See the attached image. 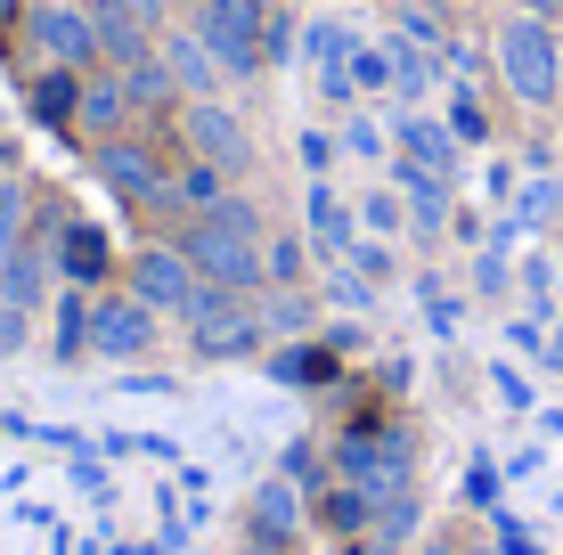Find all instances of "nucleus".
Segmentation results:
<instances>
[{"label":"nucleus","instance_id":"28","mask_svg":"<svg viewBox=\"0 0 563 555\" xmlns=\"http://www.w3.org/2000/svg\"><path fill=\"white\" fill-rule=\"evenodd\" d=\"M352 213H360V237H384V245H393L400 229H409V197H400V188L384 180V188H367V197L352 204Z\"/></svg>","mask_w":563,"mask_h":555},{"label":"nucleus","instance_id":"35","mask_svg":"<svg viewBox=\"0 0 563 555\" xmlns=\"http://www.w3.org/2000/svg\"><path fill=\"white\" fill-rule=\"evenodd\" d=\"M352 82H360V99H384V90H393V42H360L352 49Z\"/></svg>","mask_w":563,"mask_h":555},{"label":"nucleus","instance_id":"2","mask_svg":"<svg viewBox=\"0 0 563 555\" xmlns=\"http://www.w3.org/2000/svg\"><path fill=\"white\" fill-rule=\"evenodd\" d=\"M188 328V352L197 359H262L269 352V328H262V295H221V286H205L197 311L180 319Z\"/></svg>","mask_w":563,"mask_h":555},{"label":"nucleus","instance_id":"11","mask_svg":"<svg viewBox=\"0 0 563 555\" xmlns=\"http://www.w3.org/2000/svg\"><path fill=\"white\" fill-rule=\"evenodd\" d=\"M302 237L319 245L327 262H343V254L360 245V213H352V197H343L335 180H310V188H302Z\"/></svg>","mask_w":563,"mask_h":555},{"label":"nucleus","instance_id":"40","mask_svg":"<svg viewBox=\"0 0 563 555\" xmlns=\"http://www.w3.org/2000/svg\"><path fill=\"white\" fill-rule=\"evenodd\" d=\"M343 262H352V270H360L367 286H393V278H400V254H393L384 237H360V245H352Z\"/></svg>","mask_w":563,"mask_h":555},{"label":"nucleus","instance_id":"47","mask_svg":"<svg viewBox=\"0 0 563 555\" xmlns=\"http://www.w3.org/2000/svg\"><path fill=\"white\" fill-rule=\"evenodd\" d=\"M474 286H482V295H507V286H515V270H507V254H498V245L474 262Z\"/></svg>","mask_w":563,"mask_h":555},{"label":"nucleus","instance_id":"36","mask_svg":"<svg viewBox=\"0 0 563 555\" xmlns=\"http://www.w3.org/2000/svg\"><path fill=\"white\" fill-rule=\"evenodd\" d=\"M441 123H450L457 140H465V147H482V140H490V114H482L474 82H450V114H441Z\"/></svg>","mask_w":563,"mask_h":555},{"label":"nucleus","instance_id":"55","mask_svg":"<svg viewBox=\"0 0 563 555\" xmlns=\"http://www.w3.org/2000/svg\"><path fill=\"white\" fill-rule=\"evenodd\" d=\"M0 16H25V0H0Z\"/></svg>","mask_w":563,"mask_h":555},{"label":"nucleus","instance_id":"38","mask_svg":"<svg viewBox=\"0 0 563 555\" xmlns=\"http://www.w3.org/2000/svg\"><path fill=\"white\" fill-rule=\"evenodd\" d=\"M465 499H474V507H498V499H507V466H498L490 449L465 457Z\"/></svg>","mask_w":563,"mask_h":555},{"label":"nucleus","instance_id":"32","mask_svg":"<svg viewBox=\"0 0 563 555\" xmlns=\"http://www.w3.org/2000/svg\"><path fill=\"white\" fill-rule=\"evenodd\" d=\"M417 302H424V328H433L441 343H450V335H457V319H465V302H457V295H450V286H441L433 270H417Z\"/></svg>","mask_w":563,"mask_h":555},{"label":"nucleus","instance_id":"31","mask_svg":"<svg viewBox=\"0 0 563 555\" xmlns=\"http://www.w3.org/2000/svg\"><path fill=\"white\" fill-rule=\"evenodd\" d=\"M310 270V237H262V278L269 286H302Z\"/></svg>","mask_w":563,"mask_h":555},{"label":"nucleus","instance_id":"24","mask_svg":"<svg viewBox=\"0 0 563 555\" xmlns=\"http://www.w3.org/2000/svg\"><path fill=\"white\" fill-rule=\"evenodd\" d=\"M221 197H229V171H221V164L188 156L180 171H172V213H212Z\"/></svg>","mask_w":563,"mask_h":555},{"label":"nucleus","instance_id":"42","mask_svg":"<svg viewBox=\"0 0 563 555\" xmlns=\"http://www.w3.org/2000/svg\"><path fill=\"white\" fill-rule=\"evenodd\" d=\"M90 9H114V16H131V25H147V33L172 25V0H90Z\"/></svg>","mask_w":563,"mask_h":555},{"label":"nucleus","instance_id":"54","mask_svg":"<svg viewBox=\"0 0 563 555\" xmlns=\"http://www.w3.org/2000/svg\"><path fill=\"white\" fill-rule=\"evenodd\" d=\"M352 555H393V547H384V540H360V547H352Z\"/></svg>","mask_w":563,"mask_h":555},{"label":"nucleus","instance_id":"16","mask_svg":"<svg viewBox=\"0 0 563 555\" xmlns=\"http://www.w3.org/2000/svg\"><path fill=\"white\" fill-rule=\"evenodd\" d=\"M114 74H123V99H131V114H180V82H172L164 49L131 57V66H114Z\"/></svg>","mask_w":563,"mask_h":555},{"label":"nucleus","instance_id":"3","mask_svg":"<svg viewBox=\"0 0 563 555\" xmlns=\"http://www.w3.org/2000/svg\"><path fill=\"white\" fill-rule=\"evenodd\" d=\"M188 254V270H197L205 286H221V295H262V237H245V229H229V221H212V213H197L172 237Z\"/></svg>","mask_w":563,"mask_h":555},{"label":"nucleus","instance_id":"41","mask_svg":"<svg viewBox=\"0 0 563 555\" xmlns=\"http://www.w3.org/2000/svg\"><path fill=\"white\" fill-rule=\"evenodd\" d=\"M114 392H123V400H172V392H180V376H155V368H123V376H114Z\"/></svg>","mask_w":563,"mask_h":555},{"label":"nucleus","instance_id":"26","mask_svg":"<svg viewBox=\"0 0 563 555\" xmlns=\"http://www.w3.org/2000/svg\"><path fill=\"white\" fill-rule=\"evenodd\" d=\"M319 302H335L343 319H367V311L384 302V286H367L352 262H327V270H319Z\"/></svg>","mask_w":563,"mask_h":555},{"label":"nucleus","instance_id":"51","mask_svg":"<svg viewBox=\"0 0 563 555\" xmlns=\"http://www.w3.org/2000/svg\"><path fill=\"white\" fill-rule=\"evenodd\" d=\"M107 555H164V547H155V540H114Z\"/></svg>","mask_w":563,"mask_h":555},{"label":"nucleus","instance_id":"17","mask_svg":"<svg viewBox=\"0 0 563 555\" xmlns=\"http://www.w3.org/2000/svg\"><path fill=\"white\" fill-rule=\"evenodd\" d=\"M49 359L57 368L90 359V295L82 286H57V302H49Z\"/></svg>","mask_w":563,"mask_h":555},{"label":"nucleus","instance_id":"30","mask_svg":"<svg viewBox=\"0 0 563 555\" xmlns=\"http://www.w3.org/2000/svg\"><path fill=\"white\" fill-rule=\"evenodd\" d=\"M278 474H286V482H302V490H310V499H319V490H327V482H335V466H327V449H310V442H302V433H295V442H286V449H278Z\"/></svg>","mask_w":563,"mask_h":555},{"label":"nucleus","instance_id":"22","mask_svg":"<svg viewBox=\"0 0 563 555\" xmlns=\"http://www.w3.org/2000/svg\"><path fill=\"white\" fill-rule=\"evenodd\" d=\"M352 49H360V33L343 25V16H302V66H310V74L352 66Z\"/></svg>","mask_w":563,"mask_h":555},{"label":"nucleus","instance_id":"20","mask_svg":"<svg viewBox=\"0 0 563 555\" xmlns=\"http://www.w3.org/2000/svg\"><path fill=\"white\" fill-rule=\"evenodd\" d=\"M310 523L343 531V540H367V531H376V499H367L360 482H327V490H319V507H310Z\"/></svg>","mask_w":563,"mask_h":555},{"label":"nucleus","instance_id":"5","mask_svg":"<svg viewBox=\"0 0 563 555\" xmlns=\"http://www.w3.org/2000/svg\"><path fill=\"white\" fill-rule=\"evenodd\" d=\"M123 295H140L155 319H188V311H197V295H205V278L188 270L180 245H140V254L123 262Z\"/></svg>","mask_w":563,"mask_h":555},{"label":"nucleus","instance_id":"6","mask_svg":"<svg viewBox=\"0 0 563 555\" xmlns=\"http://www.w3.org/2000/svg\"><path fill=\"white\" fill-rule=\"evenodd\" d=\"M180 140H188V156L221 164L229 180L254 171V131H245V114L221 107V99H180Z\"/></svg>","mask_w":563,"mask_h":555},{"label":"nucleus","instance_id":"37","mask_svg":"<svg viewBox=\"0 0 563 555\" xmlns=\"http://www.w3.org/2000/svg\"><path fill=\"white\" fill-rule=\"evenodd\" d=\"M490 392H498L507 417H539V392H531V376H522L515 359H490Z\"/></svg>","mask_w":563,"mask_h":555},{"label":"nucleus","instance_id":"21","mask_svg":"<svg viewBox=\"0 0 563 555\" xmlns=\"http://www.w3.org/2000/svg\"><path fill=\"white\" fill-rule=\"evenodd\" d=\"M441 90V49H424V42H409V33H393V99H433Z\"/></svg>","mask_w":563,"mask_h":555},{"label":"nucleus","instance_id":"45","mask_svg":"<svg viewBox=\"0 0 563 555\" xmlns=\"http://www.w3.org/2000/svg\"><path fill=\"white\" fill-rule=\"evenodd\" d=\"M400 33H409V42H424V49H450V33H441L433 9H400Z\"/></svg>","mask_w":563,"mask_h":555},{"label":"nucleus","instance_id":"8","mask_svg":"<svg viewBox=\"0 0 563 555\" xmlns=\"http://www.w3.org/2000/svg\"><path fill=\"white\" fill-rule=\"evenodd\" d=\"M90 352L114 359V368L147 359L155 352V311L140 295H90Z\"/></svg>","mask_w":563,"mask_h":555},{"label":"nucleus","instance_id":"7","mask_svg":"<svg viewBox=\"0 0 563 555\" xmlns=\"http://www.w3.org/2000/svg\"><path fill=\"white\" fill-rule=\"evenodd\" d=\"M90 164H99V180L123 204H155V213H172V171L155 164V147H140V140H99V147H90Z\"/></svg>","mask_w":563,"mask_h":555},{"label":"nucleus","instance_id":"44","mask_svg":"<svg viewBox=\"0 0 563 555\" xmlns=\"http://www.w3.org/2000/svg\"><path fill=\"white\" fill-rule=\"evenodd\" d=\"M33 343V311H16V302H0V359H16Z\"/></svg>","mask_w":563,"mask_h":555},{"label":"nucleus","instance_id":"49","mask_svg":"<svg viewBox=\"0 0 563 555\" xmlns=\"http://www.w3.org/2000/svg\"><path fill=\"white\" fill-rule=\"evenodd\" d=\"M498 466H507V482H531V474L548 466V449H515V457H498Z\"/></svg>","mask_w":563,"mask_h":555},{"label":"nucleus","instance_id":"14","mask_svg":"<svg viewBox=\"0 0 563 555\" xmlns=\"http://www.w3.org/2000/svg\"><path fill=\"white\" fill-rule=\"evenodd\" d=\"M123 123H131L123 74H114V66H90V74H82V114H74V131H90V140H123Z\"/></svg>","mask_w":563,"mask_h":555},{"label":"nucleus","instance_id":"1","mask_svg":"<svg viewBox=\"0 0 563 555\" xmlns=\"http://www.w3.org/2000/svg\"><path fill=\"white\" fill-rule=\"evenodd\" d=\"M490 57H498V82H507L522 107H555V90H563V42H555V16L515 9L507 25H498Z\"/></svg>","mask_w":563,"mask_h":555},{"label":"nucleus","instance_id":"34","mask_svg":"<svg viewBox=\"0 0 563 555\" xmlns=\"http://www.w3.org/2000/svg\"><path fill=\"white\" fill-rule=\"evenodd\" d=\"M66 482L82 490V499H99V507H107V499H114V457H99V449H74V457H66Z\"/></svg>","mask_w":563,"mask_h":555},{"label":"nucleus","instance_id":"19","mask_svg":"<svg viewBox=\"0 0 563 555\" xmlns=\"http://www.w3.org/2000/svg\"><path fill=\"white\" fill-rule=\"evenodd\" d=\"M262 328H269V343H302L319 328V295H302V286H262Z\"/></svg>","mask_w":563,"mask_h":555},{"label":"nucleus","instance_id":"48","mask_svg":"<svg viewBox=\"0 0 563 555\" xmlns=\"http://www.w3.org/2000/svg\"><path fill=\"white\" fill-rule=\"evenodd\" d=\"M319 343H327L335 359H352V352H367V328H360V319H335V328H327Z\"/></svg>","mask_w":563,"mask_h":555},{"label":"nucleus","instance_id":"46","mask_svg":"<svg viewBox=\"0 0 563 555\" xmlns=\"http://www.w3.org/2000/svg\"><path fill=\"white\" fill-rule=\"evenodd\" d=\"M507 343H515L522 359H539V352H548V319H531V311H522V319H507Z\"/></svg>","mask_w":563,"mask_h":555},{"label":"nucleus","instance_id":"9","mask_svg":"<svg viewBox=\"0 0 563 555\" xmlns=\"http://www.w3.org/2000/svg\"><path fill=\"white\" fill-rule=\"evenodd\" d=\"M245 531L269 547H295L310 540V490L286 482V474H254V499H245Z\"/></svg>","mask_w":563,"mask_h":555},{"label":"nucleus","instance_id":"53","mask_svg":"<svg viewBox=\"0 0 563 555\" xmlns=\"http://www.w3.org/2000/svg\"><path fill=\"white\" fill-rule=\"evenodd\" d=\"M417 555H465V547H457V540H424Z\"/></svg>","mask_w":563,"mask_h":555},{"label":"nucleus","instance_id":"33","mask_svg":"<svg viewBox=\"0 0 563 555\" xmlns=\"http://www.w3.org/2000/svg\"><path fill=\"white\" fill-rule=\"evenodd\" d=\"M262 57H269V66H302V16L269 9L262 16Z\"/></svg>","mask_w":563,"mask_h":555},{"label":"nucleus","instance_id":"27","mask_svg":"<svg viewBox=\"0 0 563 555\" xmlns=\"http://www.w3.org/2000/svg\"><path fill=\"white\" fill-rule=\"evenodd\" d=\"M335 140H343V156H360V164H393V114H367V107H352Z\"/></svg>","mask_w":563,"mask_h":555},{"label":"nucleus","instance_id":"23","mask_svg":"<svg viewBox=\"0 0 563 555\" xmlns=\"http://www.w3.org/2000/svg\"><path fill=\"white\" fill-rule=\"evenodd\" d=\"M507 221L522 229V237H539V229H548V221H563V180H555V171H531V180L515 188Z\"/></svg>","mask_w":563,"mask_h":555},{"label":"nucleus","instance_id":"18","mask_svg":"<svg viewBox=\"0 0 563 555\" xmlns=\"http://www.w3.org/2000/svg\"><path fill=\"white\" fill-rule=\"evenodd\" d=\"M262 368H269V385H327V376H335V352H327V343H269V352H262Z\"/></svg>","mask_w":563,"mask_h":555},{"label":"nucleus","instance_id":"10","mask_svg":"<svg viewBox=\"0 0 563 555\" xmlns=\"http://www.w3.org/2000/svg\"><path fill=\"white\" fill-rule=\"evenodd\" d=\"M49 254H57V286H82V295H90V286H99V278H114V237H107V229L99 221H57V237H49Z\"/></svg>","mask_w":563,"mask_h":555},{"label":"nucleus","instance_id":"39","mask_svg":"<svg viewBox=\"0 0 563 555\" xmlns=\"http://www.w3.org/2000/svg\"><path fill=\"white\" fill-rule=\"evenodd\" d=\"M295 156H302V171H310V180H327V171L343 164V140H335V131H327V123H310L302 140H295Z\"/></svg>","mask_w":563,"mask_h":555},{"label":"nucleus","instance_id":"52","mask_svg":"<svg viewBox=\"0 0 563 555\" xmlns=\"http://www.w3.org/2000/svg\"><path fill=\"white\" fill-rule=\"evenodd\" d=\"M515 9H531V16H563V0H515Z\"/></svg>","mask_w":563,"mask_h":555},{"label":"nucleus","instance_id":"4","mask_svg":"<svg viewBox=\"0 0 563 555\" xmlns=\"http://www.w3.org/2000/svg\"><path fill=\"white\" fill-rule=\"evenodd\" d=\"M25 42L42 49V66H107L99 57V16H90V0H25Z\"/></svg>","mask_w":563,"mask_h":555},{"label":"nucleus","instance_id":"25","mask_svg":"<svg viewBox=\"0 0 563 555\" xmlns=\"http://www.w3.org/2000/svg\"><path fill=\"white\" fill-rule=\"evenodd\" d=\"M417 531H424V499H417V482H409V490H393V499H376V531H367V540H384L393 555H409Z\"/></svg>","mask_w":563,"mask_h":555},{"label":"nucleus","instance_id":"13","mask_svg":"<svg viewBox=\"0 0 563 555\" xmlns=\"http://www.w3.org/2000/svg\"><path fill=\"white\" fill-rule=\"evenodd\" d=\"M155 49H164V66H172V82H180V99H221V57H212L197 42V25H164L155 33Z\"/></svg>","mask_w":563,"mask_h":555},{"label":"nucleus","instance_id":"43","mask_svg":"<svg viewBox=\"0 0 563 555\" xmlns=\"http://www.w3.org/2000/svg\"><path fill=\"white\" fill-rule=\"evenodd\" d=\"M490 531H498V555H539V540H531V523H522V514L490 507Z\"/></svg>","mask_w":563,"mask_h":555},{"label":"nucleus","instance_id":"50","mask_svg":"<svg viewBox=\"0 0 563 555\" xmlns=\"http://www.w3.org/2000/svg\"><path fill=\"white\" fill-rule=\"evenodd\" d=\"M539 368H555V376H563V319L548 328V352H539Z\"/></svg>","mask_w":563,"mask_h":555},{"label":"nucleus","instance_id":"29","mask_svg":"<svg viewBox=\"0 0 563 555\" xmlns=\"http://www.w3.org/2000/svg\"><path fill=\"white\" fill-rule=\"evenodd\" d=\"M90 16H99V57H107V66H131V57L155 49V33L131 25V16H114V9H90Z\"/></svg>","mask_w":563,"mask_h":555},{"label":"nucleus","instance_id":"15","mask_svg":"<svg viewBox=\"0 0 563 555\" xmlns=\"http://www.w3.org/2000/svg\"><path fill=\"white\" fill-rule=\"evenodd\" d=\"M25 114L42 131H74V114H82V74H74V66H42L25 82Z\"/></svg>","mask_w":563,"mask_h":555},{"label":"nucleus","instance_id":"12","mask_svg":"<svg viewBox=\"0 0 563 555\" xmlns=\"http://www.w3.org/2000/svg\"><path fill=\"white\" fill-rule=\"evenodd\" d=\"M393 156H409V164H424L433 180H450L457 188V156H465V140L441 114H393Z\"/></svg>","mask_w":563,"mask_h":555}]
</instances>
